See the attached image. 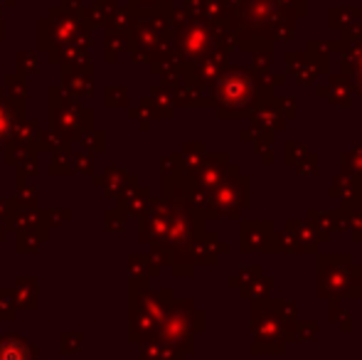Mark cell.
<instances>
[{
    "label": "cell",
    "mask_w": 362,
    "mask_h": 360,
    "mask_svg": "<svg viewBox=\"0 0 362 360\" xmlns=\"http://www.w3.org/2000/svg\"><path fill=\"white\" fill-rule=\"evenodd\" d=\"M59 351L62 353H76V351H81V338L79 336H62L59 338Z\"/></svg>",
    "instance_id": "obj_4"
},
{
    "label": "cell",
    "mask_w": 362,
    "mask_h": 360,
    "mask_svg": "<svg viewBox=\"0 0 362 360\" xmlns=\"http://www.w3.org/2000/svg\"><path fill=\"white\" fill-rule=\"evenodd\" d=\"M141 360H180L165 343H160L158 338H148L144 341V348H141Z\"/></svg>",
    "instance_id": "obj_3"
},
{
    "label": "cell",
    "mask_w": 362,
    "mask_h": 360,
    "mask_svg": "<svg viewBox=\"0 0 362 360\" xmlns=\"http://www.w3.org/2000/svg\"><path fill=\"white\" fill-rule=\"evenodd\" d=\"M254 353H281L286 333H284L281 318L274 311H254Z\"/></svg>",
    "instance_id": "obj_1"
},
{
    "label": "cell",
    "mask_w": 362,
    "mask_h": 360,
    "mask_svg": "<svg viewBox=\"0 0 362 360\" xmlns=\"http://www.w3.org/2000/svg\"><path fill=\"white\" fill-rule=\"evenodd\" d=\"M37 351L30 346L28 338L15 336V333H3L0 336V360H35Z\"/></svg>",
    "instance_id": "obj_2"
}]
</instances>
